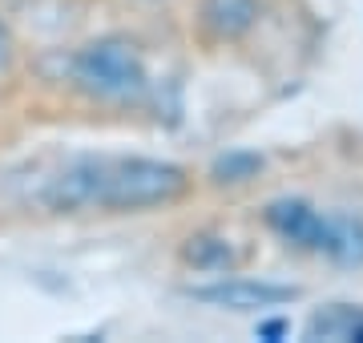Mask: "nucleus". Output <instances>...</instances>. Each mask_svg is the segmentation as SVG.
<instances>
[{"instance_id":"f257e3e1","label":"nucleus","mask_w":363,"mask_h":343,"mask_svg":"<svg viewBox=\"0 0 363 343\" xmlns=\"http://www.w3.org/2000/svg\"><path fill=\"white\" fill-rule=\"evenodd\" d=\"M190 170L162 158H97L93 210L105 214H145L174 206L190 194Z\"/></svg>"},{"instance_id":"f03ea898","label":"nucleus","mask_w":363,"mask_h":343,"mask_svg":"<svg viewBox=\"0 0 363 343\" xmlns=\"http://www.w3.org/2000/svg\"><path fill=\"white\" fill-rule=\"evenodd\" d=\"M69 81L93 101H138L150 89L142 45L130 37H97L81 45L69 61Z\"/></svg>"},{"instance_id":"7ed1b4c3","label":"nucleus","mask_w":363,"mask_h":343,"mask_svg":"<svg viewBox=\"0 0 363 343\" xmlns=\"http://www.w3.org/2000/svg\"><path fill=\"white\" fill-rule=\"evenodd\" d=\"M190 299L222 307V311H262V307H283L298 299V287L262 283V279H218L210 287H190Z\"/></svg>"},{"instance_id":"20e7f679","label":"nucleus","mask_w":363,"mask_h":343,"mask_svg":"<svg viewBox=\"0 0 363 343\" xmlns=\"http://www.w3.org/2000/svg\"><path fill=\"white\" fill-rule=\"evenodd\" d=\"M259 0H198V33L214 45H230L259 25Z\"/></svg>"},{"instance_id":"39448f33","label":"nucleus","mask_w":363,"mask_h":343,"mask_svg":"<svg viewBox=\"0 0 363 343\" xmlns=\"http://www.w3.org/2000/svg\"><path fill=\"white\" fill-rule=\"evenodd\" d=\"M267 226H271L279 238H286L291 247H303V251H319L323 247V235H327V218L315 206L298 198H279L267 206Z\"/></svg>"},{"instance_id":"423d86ee","label":"nucleus","mask_w":363,"mask_h":343,"mask_svg":"<svg viewBox=\"0 0 363 343\" xmlns=\"http://www.w3.org/2000/svg\"><path fill=\"white\" fill-rule=\"evenodd\" d=\"M178 263L186 271H198V275H230L234 266H238V251H234V242L226 235L198 230V235L182 238Z\"/></svg>"},{"instance_id":"0eeeda50","label":"nucleus","mask_w":363,"mask_h":343,"mask_svg":"<svg viewBox=\"0 0 363 343\" xmlns=\"http://www.w3.org/2000/svg\"><path fill=\"white\" fill-rule=\"evenodd\" d=\"M319 251L339 266H363V223L359 218H327V235Z\"/></svg>"},{"instance_id":"6e6552de","label":"nucleus","mask_w":363,"mask_h":343,"mask_svg":"<svg viewBox=\"0 0 363 343\" xmlns=\"http://www.w3.org/2000/svg\"><path fill=\"white\" fill-rule=\"evenodd\" d=\"M307 339H363V311L327 307L307 323Z\"/></svg>"},{"instance_id":"1a4fd4ad","label":"nucleus","mask_w":363,"mask_h":343,"mask_svg":"<svg viewBox=\"0 0 363 343\" xmlns=\"http://www.w3.org/2000/svg\"><path fill=\"white\" fill-rule=\"evenodd\" d=\"M259 170H262L259 154H226L214 166V182H250Z\"/></svg>"},{"instance_id":"9d476101","label":"nucleus","mask_w":363,"mask_h":343,"mask_svg":"<svg viewBox=\"0 0 363 343\" xmlns=\"http://www.w3.org/2000/svg\"><path fill=\"white\" fill-rule=\"evenodd\" d=\"M13 57H16V45L13 37H9V28H4V21H0V77L13 69Z\"/></svg>"},{"instance_id":"9b49d317","label":"nucleus","mask_w":363,"mask_h":343,"mask_svg":"<svg viewBox=\"0 0 363 343\" xmlns=\"http://www.w3.org/2000/svg\"><path fill=\"white\" fill-rule=\"evenodd\" d=\"M274 335H286L283 319H267V323H259V339H274Z\"/></svg>"}]
</instances>
